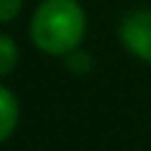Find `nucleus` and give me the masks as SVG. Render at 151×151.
<instances>
[{
    "instance_id": "f257e3e1",
    "label": "nucleus",
    "mask_w": 151,
    "mask_h": 151,
    "mask_svg": "<svg viewBox=\"0 0 151 151\" xmlns=\"http://www.w3.org/2000/svg\"><path fill=\"white\" fill-rule=\"evenodd\" d=\"M86 35V13L78 0H43L30 20V38L43 53H73Z\"/></svg>"
},
{
    "instance_id": "f03ea898",
    "label": "nucleus",
    "mask_w": 151,
    "mask_h": 151,
    "mask_svg": "<svg viewBox=\"0 0 151 151\" xmlns=\"http://www.w3.org/2000/svg\"><path fill=\"white\" fill-rule=\"evenodd\" d=\"M119 35L129 53L151 63V10H131L124 15Z\"/></svg>"
},
{
    "instance_id": "7ed1b4c3",
    "label": "nucleus",
    "mask_w": 151,
    "mask_h": 151,
    "mask_svg": "<svg viewBox=\"0 0 151 151\" xmlns=\"http://www.w3.org/2000/svg\"><path fill=\"white\" fill-rule=\"evenodd\" d=\"M18 116H20L18 98L13 96V91H8V88L0 86V144H3L13 131H15Z\"/></svg>"
},
{
    "instance_id": "20e7f679",
    "label": "nucleus",
    "mask_w": 151,
    "mask_h": 151,
    "mask_svg": "<svg viewBox=\"0 0 151 151\" xmlns=\"http://www.w3.org/2000/svg\"><path fill=\"white\" fill-rule=\"evenodd\" d=\"M18 63V45L8 35H0V76L10 73Z\"/></svg>"
},
{
    "instance_id": "39448f33",
    "label": "nucleus",
    "mask_w": 151,
    "mask_h": 151,
    "mask_svg": "<svg viewBox=\"0 0 151 151\" xmlns=\"http://www.w3.org/2000/svg\"><path fill=\"white\" fill-rule=\"evenodd\" d=\"M23 8V0H0V23H10L13 18H18Z\"/></svg>"
}]
</instances>
